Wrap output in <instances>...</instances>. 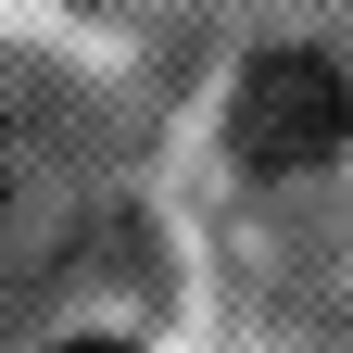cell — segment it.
Instances as JSON below:
<instances>
[{
  "instance_id": "obj_1",
  "label": "cell",
  "mask_w": 353,
  "mask_h": 353,
  "mask_svg": "<svg viewBox=\"0 0 353 353\" xmlns=\"http://www.w3.org/2000/svg\"><path fill=\"white\" fill-rule=\"evenodd\" d=\"M228 139L252 176H303V164H328L353 139V76L328 51H265L240 76V114H228Z\"/></svg>"
},
{
  "instance_id": "obj_2",
  "label": "cell",
  "mask_w": 353,
  "mask_h": 353,
  "mask_svg": "<svg viewBox=\"0 0 353 353\" xmlns=\"http://www.w3.org/2000/svg\"><path fill=\"white\" fill-rule=\"evenodd\" d=\"M51 353H126V341H51Z\"/></svg>"
}]
</instances>
